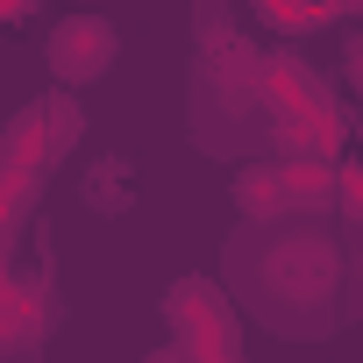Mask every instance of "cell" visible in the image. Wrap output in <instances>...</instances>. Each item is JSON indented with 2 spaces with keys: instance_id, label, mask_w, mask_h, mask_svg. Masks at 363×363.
<instances>
[{
  "instance_id": "3",
  "label": "cell",
  "mask_w": 363,
  "mask_h": 363,
  "mask_svg": "<svg viewBox=\"0 0 363 363\" xmlns=\"http://www.w3.org/2000/svg\"><path fill=\"white\" fill-rule=\"evenodd\" d=\"M114 57H121V36H114L107 15H57L50 36H43V65H50V79L72 86V93H86L93 79H107Z\"/></svg>"
},
{
  "instance_id": "4",
  "label": "cell",
  "mask_w": 363,
  "mask_h": 363,
  "mask_svg": "<svg viewBox=\"0 0 363 363\" xmlns=\"http://www.w3.org/2000/svg\"><path fill=\"white\" fill-rule=\"evenodd\" d=\"M86 207L93 214H128L135 207V164L128 157H100L86 171Z\"/></svg>"
},
{
  "instance_id": "5",
  "label": "cell",
  "mask_w": 363,
  "mask_h": 363,
  "mask_svg": "<svg viewBox=\"0 0 363 363\" xmlns=\"http://www.w3.org/2000/svg\"><path fill=\"white\" fill-rule=\"evenodd\" d=\"M36 121H43V135H36V150L57 164V157H72L79 150V135H86V114H79V100H72V86H65V100L50 93L43 107H36Z\"/></svg>"
},
{
  "instance_id": "2",
  "label": "cell",
  "mask_w": 363,
  "mask_h": 363,
  "mask_svg": "<svg viewBox=\"0 0 363 363\" xmlns=\"http://www.w3.org/2000/svg\"><path fill=\"white\" fill-rule=\"evenodd\" d=\"M235 207L242 221H292V214H328L335 207V178L306 164H250L235 178Z\"/></svg>"
},
{
  "instance_id": "1",
  "label": "cell",
  "mask_w": 363,
  "mask_h": 363,
  "mask_svg": "<svg viewBox=\"0 0 363 363\" xmlns=\"http://www.w3.org/2000/svg\"><path fill=\"white\" fill-rule=\"evenodd\" d=\"M235 299L278 335H328L342 328V242L313 221H242L228 242Z\"/></svg>"
}]
</instances>
